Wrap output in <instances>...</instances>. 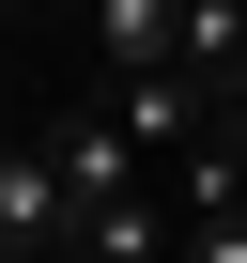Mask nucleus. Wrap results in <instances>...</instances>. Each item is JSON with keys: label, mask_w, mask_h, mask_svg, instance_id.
I'll return each instance as SVG.
<instances>
[{"label": "nucleus", "mask_w": 247, "mask_h": 263, "mask_svg": "<svg viewBox=\"0 0 247 263\" xmlns=\"http://www.w3.org/2000/svg\"><path fill=\"white\" fill-rule=\"evenodd\" d=\"M0 263H77V201L47 140H0Z\"/></svg>", "instance_id": "f257e3e1"}, {"label": "nucleus", "mask_w": 247, "mask_h": 263, "mask_svg": "<svg viewBox=\"0 0 247 263\" xmlns=\"http://www.w3.org/2000/svg\"><path fill=\"white\" fill-rule=\"evenodd\" d=\"M47 155H62V201H77V217H108V201H139V186H123V171H139V140H123L108 108H77V124H47Z\"/></svg>", "instance_id": "f03ea898"}, {"label": "nucleus", "mask_w": 247, "mask_h": 263, "mask_svg": "<svg viewBox=\"0 0 247 263\" xmlns=\"http://www.w3.org/2000/svg\"><path fill=\"white\" fill-rule=\"evenodd\" d=\"M108 124H123V140H201L216 93H201L186 62H139V78H108Z\"/></svg>", "instance_id": "7ed1b4c3"}, {"label": "nucleus", "mask_w": 247, "mask_h": 263, "mask_svg": "<svg viewBox=\"0 0 247 263\" xmlns=\"http://www.w3.org/2000/svg\"><path fill=\"white\" fill-rule=\"evenodd\" d=\"M170 31H186V0H93V62H108V78L170 62Z\"/></svg>", "instance_id": "20e7f679"}, {"label": "nucleus", "mask_w": 247, "mask_h": 263, "mask_svg": "<svg viewBox=\"0 0 247 263\" xmlns=\"http://www.w3.org/2000/svg\"><path fill=\"white\" fill-rule=\"evenodd\" d=\"M170 263H247V217H186V248Z\"/></svg>", "instance_id": "39448f33"}, {"label": "nucleus", "mask_w": 247, "mask_h": 263, "mask_svg": "<svg viewBox=\"0 0 247 263\" xmlns=\"http://www.w3.org/2000/svg\"><path fill=\"white\" fill-rule=\"evenodd\" d=\"M0 140H16V108H0Z\"/></svg>", "instance_id": "423d86ee"}]
</instances>
